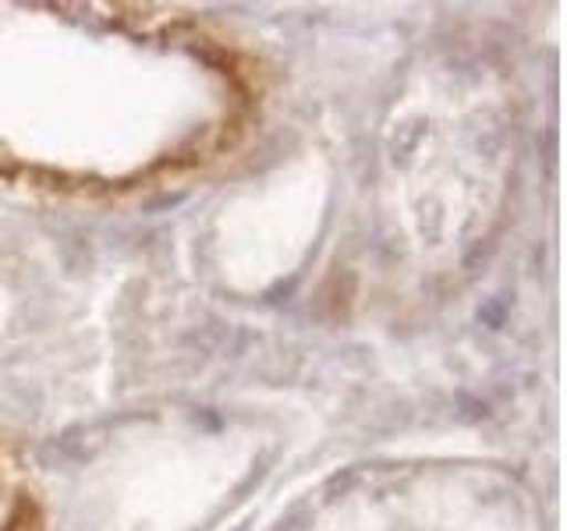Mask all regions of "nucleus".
Returning a JSON list of instances; mask_svg holds the SVG:
<instances>
[{"label": "nucleus", "instance_id": "nucleus-1", "mask_svg": "<svg viewBox=\"0 0 567 531\" xmlns=\"http://www.w3.org/2000/svg\"><path fill=\"white\" fill-rule=\"evenodd\" d=\"M259 111L252 61L203 18L0 4V181L121 199L203 174Z\"/></svg>", "mask_w": 567, "mask_h": 531}]
</instances>
